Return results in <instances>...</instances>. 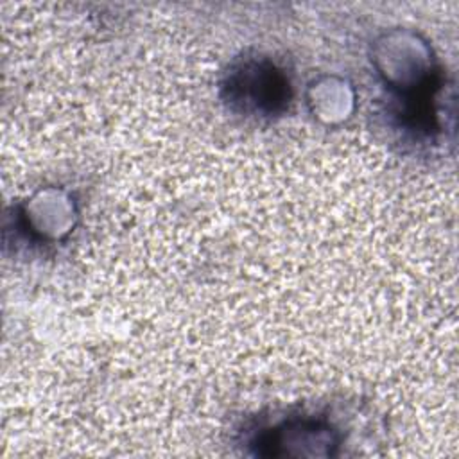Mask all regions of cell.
I'll list each match as a JSON object with an SVG mask.
<instances>
[{"label":"cell","instance_id":"1","mask_svg":"<svg viewBox=\"0 0 459 459\" xmlns=\"http://www.w3.org/2000/svg\"><path fill=\"white\" fill-rule=\"evenodd\" d=\"M219 90L231 113L255 120H273L283 115L292 100L290 75L260 52L235 57L224 72Z\"/></svg>","mask_w":459,"mask_h":459},{"label":"cell","instance_id":"2","mask_svg":"<svg viewBox=\"0 0 459 459\" xmlns=\"http://www.w3.org/2000/svg\"><path fill=\"white\" fill-rule=\"evenodd\" d=\"M339 432L323 416H287L271 427L255 430L249 446L256 455H333Z\"/></svg>","mask_w":459,"mask_h":459}]
</instances>
